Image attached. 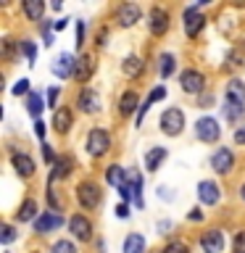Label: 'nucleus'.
<instances>
[{"label": "nucleus", "mask_w": 245, "mask_h": 253, "mask_svg": "<svg viewBox=\"0 0 245 253\" xmlns=\"http://www.w3.org/2000/svg\"><path fill=\"white\" fill-rule=\"evenodd\" d=\"M106 182L114 187H124L126 182H129V171L122 169L119 164H114V166H108V171H106Z\"/></svg>", "instance_id": "4be33fe9"}, {"label": "nucleus", "mask_w": 245, "mask_h": 253, "mask_svg": "<svg viewBox=\"0 0 245 253\" xmlns=\"http://www.w3.org/2000/svg\"><path fill=\"white\" fill-rule=\"evenodd\" d=\"M11 92H13V95H29V79H19Z\"/></svg>", "instance_id": "ea45409f"}, {"label": "nucleus", "mask_w": 245, "mask_h": 253, "mask_svg": "<svg viewBox=\"0 0 245 253\" xmlns=\"http://www.w3.org/2000/svg\"><path fill=\"white\" fill-rule=\"evenodd\" d=\"M243 63H245V55H243L240 50H232V53L227 55V66H229V69H240Z\"/></svg>", "instance_id": "c9c22d12"}, {"label": "nucleus", "mask_w": 245, "mask_h": 253, "mask_svg": "<svg viewBox=\"0 0 245 253\" xmlns=\"http://www.w3.org/2000/svg\"><path fill=\"white\" fill-rule=\"evenodd\" d=\"M232 166H235V153L229 148H216L213 150V156H211V169L216 171V174H227V171H232Z\"/></svg>", "instance_id": "6e6552de"}, {"label": "nucleus", "mask_w": 245, "mask_h": 253, "mask_svg": "<svg viewBox=\"0 0 245 253\" xmlns=\"http://www.w3.org/2000/svg\"><path fill=\"white\" fill-rule=\"evenodd\" d=\"M179 84L187 95H203L205 92V77L198 69H185L179 77Z\"/></svg>", "instance_id": "39448f33"}, {"label": "nucleus", "mask_w": 245, "mask_h": 253, "mask_svg": "<svg viewBox=\"0 0 245 253\" xmlns=\"http://www.w3.org/2000/svg\"><path fill=\"white\" fill-rule=\"evenodd\" d=\"M77 47H79V50L84 47V21L77 24Z\"/></svg>", "instance_id": "79ce46f5"}, {"label": "nucleus", "mask_w": 245, "mask_h": 253, "mask_svg": "<svg viewBox=\"0 0 245 253\" xmlns=\"http://www.w3.org/2000/svg\"><path fill=\"white\" fill-rule=\"evenodd\" d=\"M140 98H137V92L134 90H126V92H122V98H119V114L122 116H129V114H134V111H140Z\"/></svg>", "instance_id": "a211bd4d"}, {"label": "nucleus", "mask_w": 245, "mask_h": 253, "mask_svg": "<svg viewBox=\"0 0 245 253\" xmlns=\"http://www.w3.org/2000/svg\"><path fill=\"white\" fill-rule=\"evenodd\" d=\"M171 74H174V55L163 53L161 55V77L166 79V77H171Z\"/></svg>", "instance_id": "2f4dec72"}, {"label": "nucleus", "mask_w": 245, "mask_h": 253, "mask_svg": "<svg viewBox=\"0 0 245 253\" xmlns=\"http://www.w3.org/2000/svg\"><path fill=\"white\" fill-rule=\"evenodd\" d=\"M74 69H77V58L71 53H61L58 58L53 61V74L58 79H69L74 77Z\"/></svg>", "instance_id": "4468645a"}, {"label": "nucleus", "mask_w": 245, "mask_h": 253, "mask_svg": "<svg viewBox=\"0 0 245 253\" xmlns=\"http://www.w3.org/2000/svg\"><path fill=\"white\" fill-rule=\"evenodd\" d=\"M195 134H198V140H203V142H216L221 137V126H219L216 119L203 116L195 122Z\"/></svg>", "instance_id": "423d86ee"}, {"label": "nucleus", "mask_w": 245, "mask_h": 253, "mask_svg": "<svg viewBox=\"0 0 245 253\" xmlns=\"http://www.w3.org/2000/svg\"><path fill=\"white\" fill-rule=\"evenodd\" d=\"M0 47H3V58H5V61H11L13 55H16V47H19V42H13L11 37H3V42H0Z\"/></svg>", "instance_id": "7c9ffc66"}, {"label": "nucleus", "mask_w": 245, "mask_h": 253, "mask_svg": "<svg viewBox=\"0 0 245 253\" xmlns=\"http://www.w3.org/2000/svg\"><path fill=\"white\" fill-rule=\"evenodd\" d=\"M69 232L77 237V240H92V221L84 216V213H74L69 219Z\"/></svg>", "instance_id": "0eeeda50"}, {"label": "nucleus", "mask_w": 245, "mask_h": 253, "mask_svg": "<svg viewBox=\"0 0 245 253\" xmlns=\"http://www.w3.org/2000/svg\"><path fill=\"white\" fill-rule=\"evenodd\" d=\"M11 164H13V169L19 177H32L35 174V161H32V156L29 153H24V150H11Z\"/></svg>", "instance_id": "9d476101"}, {"label": "nucleus", "mask_w": 245, "mask_h": 253, "mask_svg": "<svg viewBox=\"0 0 245 253\" xmlns=\"http://www.w3.org/2000/svg\"><path fill=\"white\" fill-rule=\"evenodd\" d=\"M108 150H111V134L106 129H100V126L90 129V134H87V153L92 158H100V156H106Z\"/></svg>", "instance_id": "f03ea898"}, {"label": "nucleus", "mask_w": 245, "mask_h": 253, "mask_svg": "<svg viewBox=\"0 0 245 253\" xmlns=\"http://www.w3.org/2000/svg\"><path fill=\"white\" fill-rule=\"evenodd\" d=\"M163 98H166V90H163V87H156V90L145 98V103H148V106H153L156 100H163Z\"/></svg>", "instance_id": "58836bf2"}, {"label": "nucleus", "mask_w": 245, "mask_h": 253, "mask_svg": "<svg viewBox=\"0 0 245 253\" xmlns=\"http://www.w3.org/2000/svg\"><path fill=\"white\" fill-rule=\"evenodd\" d=\"M50 253H77V248H74L71 240H58V243H53Z\"/></svg>", "instance_id": "f704fd0d"}, {"label": "nucleus", "mask_w": 245, "mask_h": 253, "mask_svg": "<svg viewBox=\"0 0 245 253\" xmlns=\"http://www.w3.org/2000/svg\"><path fill=\"white\" fill-rule=\"evenodd\" d=\"M21 11L27 13L29 21H42V16H45V3H42V0H24V3H21Z\"/></svg>", "instance_id": "5701e85b"}, {"label": "nucleus", "mask_w": 245, "mask_h": 253, "mask_svg": "<svg viewBox=\"0 0 245 253\" xmlns=\"http://www.w3.org/2000/svg\"><path fill=\"white\" fill-rule=\"evenodd\" d=\"M45 132H47L45 122H42V119H37V122H35V134H37V137L42 140V142H45Z\"/></svg>", "instance_id": "37998d69"}, {"label": "nucleus", "mask_w": 245, "mask_h": 253, "mask_svg": "<svg viewBox=\"0 0 245 253\" xmlns=\"http://www.w3.org/2000/svg\"><path fill=\"white\" fill-rule=\"evenodd\" d=\"M66 24H69V19L63 16V19H58V21L53 24V29H58V32H61V29H66Z\"/></svg>", "instance_id": "603ef678"}, {"label": "nucleus", "mask_w": 245, "mask_h": 253, "mask_svg": "<svg viewBox=\"0 0 245 253\" xmlns=\"http://www.w3.org/2000/svg\"><path fill=\"white\" fill-rule=\"evenodd\" d=\"M71 174V161L69 158H58V161H55V169H53V174H50V182H55V179H66Z\"/></svg>", "instance_id": "cd10ccee"}, {"label": "nucleus", "mask_w": 245, "mask_h": 253, "mask_svg": "<svg viewBox=\"0 0 245 253\" xmlns=\"http://www.w3.org/2000/svg\"><path fill=\"white\" fill-rule=\"evenodd\" d=\"M106 40H108V29H103V27H100V29H98V35H95V45H100V47H103V45H106Z\"/></svg>", "instance_id": "c03bdc74"}, {"label": "nucleus", "mask_w": 245, "mask_h": 253, "mask_svg": "<svg viewBox=\"0 0 245 253\" xmlns=\"http://www.w3.org/2000/svg\"><path fill=\"white\" fill-rule=\"evenodd\" d=\"M169 11L161 5H153L150 8V13H148V29H150V35H156V37H163L166 32H169Z\"/></svg>", "instance_id": "20e7f679"}, {"label": "nucleus", "mask_w": 245, "mask_h": 253, "mask_svg": "<svg viewBox=\"0 0 245 253\" xmlns=\"http://www.w3.org/2000/svg\"><path fill=\"white\" fill-rule=\"evenodd\" d=\"M124 253H145V237L137 235V232L126 235V240H124Z\"/></svg>", "instance_id": "a878e982"}, {"label": "nucleus", "mask_w": 245, "mask_h": 253, "mask_svg": "<svg viewBox=\"0 0 245 253\" xmlns=\"http://www.w3.org/2000/svg\"><path fill=\"white\" fill-rule=\"evenodd\" d=\"M240 198L245 201V182H243V187H240Z\"/></svg>", "instance_id": "864d4df0"}, {"label": "nucleus", "mask_w": 245, "mask_h": 253, "mask_svg": "<svg viewBox=\"0 0 245 253\" xmlns=\"http://www.w3.org/2000/svg\"><path fill=\"white\" fill-rule=\"evenodd\" d=\"M211 103H213V92H211V95H208V92H203V95H201V103H198V106H201V108H208Z\"/></svg>", "instance_id": "49530a36"}, {"label": "nucleus", "mask_w": 245, "mask_h": 253, "mask_svg": "<svg viewBox=\"0 0 245 253\" xmlns=\"http://www.w3.org/2000/svg\"><path fill=\"white\" fill-rule=\"evenodd\" d=\"M58 227H63V216H61V213L45 211L42 216L35 219V232L37 235H47V232H53V229H58Z\"/></svg>", "instance_id": "ddd939ff"}, {"label": "nucleus", "mask_w": 245, "mask_h": 253, "mask_svg": "<svg viewBox=\"0 0 245 253\" xmlns=\"http://www.w3.org/2000/svg\"><path fill=\"white\" fill-rule=\"evenodd\" d=\"M166 156H169V150H166V148H161V145L150 148L148 153H145V169H148V171H156Z\"/></svg>", "instance_id": "b1692460"}, {"label": "nucleus", "mask_w": 245, "mask_h": 253, "mask_svg": "<svg viewBox=\"0 0 245 253\" xmlns=\"http://www.w3.org/2000/svg\"><path fill=\"white\" fill-rule=\"evenodd\" d=\"M161 253H190V248H187V243H182V240H169L161 248Z\"/></svg>", "instance_id": "c756f323"}, {"label": "nucleus", "mask_w": 245, "mask_h": 253, "mask_svg": "<svg viewBox=\"0 0 245 253\" xmlns=\"http://www.w3.org/2000/svg\"><path fill=\"white\" fill-rule=\"evenodd\" d=\"M47 203L53 206V211H63V201L58 198V193H55L53 182H50V185H47Z\"/></svg>", "instance_id": "473e14b6"}, {"label": "nucleus", "mask_w": 245, "mask_h": 253, "mask_svg": "<svg viewBox=\"0 0 245 253\" xmlns=\"http://www.w3.org/2000/svg\"><path fill=\"white\" fill-rule=\"evenodd\" d=\"M42 156H45V161H47V164H53V161H55V156H53V150H50V145H47V142H42Z\"/></svg>", "instance_id": "de8ad7c7"}, {"label": "nucleus", "mask_w": 245, "mask_h": 253, "mask_svg": "<svg viewBox=\"0 0 245 253\" xmlns=\"http://www.w3.org/2000/svg\"><path fill=\"white\" fill-rule=\"evenodd\" d=\"M19 50L27 55V61H29V66H35V53H37V45L32 42V40H21L19 42Z\"/></svg>", "instance_id": "c85d7f7f"}, {"label": "nucleus", "mask_w": 245, "mask_h": 253, "mask_svg": "<svg viewBox=\"0 0 245 253\" xmlns=\"http://www.w3.org/2000/svg\"><path fill=\"white\" fill-rule=\"evenodd\" d=\"M35 216H37V201L35 198H27V201L21 203V209L16 211V219L19 221H32Z\"/></svg>", "instance_id": "393cba45"}, {"label": "nucleus", "mask_w": 245, "mask_h": 253, "mask_svg": "<svg viewBox=\"0 0 245 253\" xmlns=\"http://www.w3.org/2000/svg\"><path fill=\"white\" fill-rule=\"evenodd\" d=\"M243 114H245L243 106H235V103H227V106H224V116L229 119V122H237Z\"/></svg>", "instance_id": "72a5a7b5"}, {"label": "nucleus", "mask_w": 245, "mask_h": 253, "mask_svg": "<svg viewBox=\"0 0 245 253\" xmlns=\"http://www.w3.org/2000/svg\"><path fill=\"white\" fill-rule=\"evenodd\" d=\"M140 5L137 3H122L116 8V21H119V27H132V24H137L140 21Z\"/></svg>", "instance_id": "9b49d317"}, {"label": "nucleus", "mask_w": 245, "mask_h": 253, "mask_svg": "<svg viewBox=\"0 0 245 253\" xmlns=\"http://www.w3.org/2000/svg\"><path fill=\"white\" fill-rule=\"evenodd\" d=\"M122 71H124L126 79H137L142 71H145V63H142V58H137V55H126L122 61Z\"/></svg>", "instance_id": "6ab92c4d"}, {"label": "nucleus", "mask_w": 245, "mask_h": 253, "mask_svg": "<svg viewBox=\"0 0 245 253\" xmlns=\"http://www.w3.org/2000/svg\"><path fill=\"white\" fill-rule=\"evenodd\" d=\"M42 108H45L42 95H40V92H29V95H27V111L35 116V122L40 119V114H42Z\"/></svg>", "instance_id": "bb28decb"}, {"label": "nucleus", "mask_w": 245, "mask_h": 253, "mask_svg": "<svg viewBox=\"0 0 245 253\" xmlns=\"http://www.w3.org/2000/svg\"><path fill=\"white\" fill-rule=\"evenodd\" d=\"M0 240H3L5 245H8V243H13V240H16V229H13L11 224H3V232H0Z\"/></svg>", "instance_id": "e433bc0d"}, {"label": "nucleus", "mask_w": 245, "mask_h": 253, "mask_svg": "<svg viewBox=\"0 0 245 253\" xmlns=\"http://www.w3.org/2000/svg\"><path fill=\"white\" fill-rule=\"evenodd\" d=\"M116 216H119V219H126V216H129V203H122V206H119V209H116Z\"/></svg>", "instance_id": "09e8293b"}, {"label": "nucleus", "mask_w": 245, "mask_h": 253, "mask_svg": "<svg viewBox=\"0 0 245 253\" xmlns=\"http://www.w3.org/2000/svg\"><path fill=\"white\" fill-rule=\"evenodd\" d=\"M71 124H74V116H71V111L63 106V108H58L53 114V126H55V132H61V134H66L69 129H71Z\"/></svg>", "instance_id": "aec40b11"}, {"label": "nucleus", "mask_w": 245, "mask_h": 253, "mask_svg": "<svg viewBox=\"0 0 245 253\" xmlns=\"http://www.w3.org/2000/svg\"><path fill=\"white\" fill-rule=\"evenodd\" d=\"M182 129H185V114L179 108H166L161 114V132L169 137H177Z\"/></svg>", "instance_id": "7ed1b4c3"}, {"label": "nucleus", "mask_w": 245, "mask_h": 253, "mask_svg": "<svg viewBox=\"0 0 245 253\" xmlns=\"http://www.w3.org/2000/svg\"><path fill=\"white\" fill-rule=\"evenodd\" d=\"M77 106L84 111V114H98L100 111V95L92 90V87H82L77 95Z\"/></svg>", "instance_id": "1a4fd4ad"}, {"label": "nucleus", "mask_w": 245, "mask_h": 253, "mask_svg": "<svg viewBox=\"0 0 245 253\" xmlns=\"http://www.w3.org/2000/svg\"><path fill=\"white\" fill-rule=\"evenodd\" d=\"M92 71H95V58L92 55H79L77 58V69H74V79L79 84H87L90 82V77H92Z\"/></svg>", "instance_id": "dca6fc26"}, {"label": "nucleus", "mask_w": 245, "mask_h": 253, "mask_svg": "<svg viewBox=\"0 0 245 253\" xmlns=\"http://www.w3.org/2000/svg\"><path fill=\"white\" fill-rule=\"evenodd\" d=\"M232 251H235V253H245V229H243V232H237V235H235Z\"/></svg>", "instance_id": "4c0bfd02"}, {"label": "nucleus", "mask_w": 245, "mask_h": 253, "mask_svg": "<svg viewBox=\"0 0 245 253\" xmlns=\"http://www.w3.org/2000/svg\"><path fill=\"white\" fill-rule=\"evenodd\" d=\"M198 198H201V203H205V206H216L219 198H221L219 185L211 179H203L201 185H198Z\"/></svg>", "instance_id": "f3484780"}, {"label": "nucleus", "mask_w": 245, "mask_h": 253, "mask_svg": "<svg viewBox=\"0 0 245 253\" xmlns=\"http://www.w3.org/2000/svg\"><path fill=\"white\" fill-rule=\"evenodd\" d=\"M201 248L203 253H221L224 251V235L221 229H208V232L201 235Z\"/></svg>", "instance_id": "2eb2a0df"}, {"label": "nucleus", "mask_w": 245, "mask_h": 253, "mask_svg": "<svg viewBox=\"0 0 245 253\" xmlns=\"http://www.w3.org/2000/svg\"><path fill=\"white\" fill-rule=\"evenodd\" d=\"M77 201L82 209L87 211H92V209H98L100 201H103V190L98 187V182H92V179H82L77 185Z\"/></svg>", "instance_id": "f257e3e1"}, {"label": "nucleus", "mask_w": 245, "mask_h": 253, "mask_svg": "<svg viewBox=\"0 0 245 253\" xmlns=\"http://www.w3.org/2000/svg\"><path fill=\"white\" fill-rule=\"evenodd\" d=\"M166 229H171V221H158V232H161V235H166Z\"/></svg>", "instance_id": "3c124183"}, {"label": "nucleus", "mask_w": 245, "mask_h": 253, "mask_svg": "<svg viewBox=\"0 0 245 253\" xmlns=\"http://www.w3.org/2000/svg\"><path fill=\"white\" fill-rule=\"evenodd\" d=\"M227 103H235V106L245 108V84L240 79H232V82L227 84Z\"/></svg>", "instance_id": "412c9836"}, {"label": "nucleus", "mask_w": 245, "mask_h": 253, "mask_svg": "<svg viewBox=\"0 0 245 253\" xmlns=\"http://www.w3.org/2000/svg\"><path fill=\"white\" fill-rule=\"evenodd\" d=\"M235 142H237V145H245V124L235 129Z\"/></svg>", "instance_id": "a18cd8bd"}, {"label": "nucleus", "mask_w": 245, "mask_h": 253, "mask_svg": "<svg viewBox=\"0 0 245 253\" xmlns=\"http://www.w3.org/2000/svg\"><path fill=\"white\" fill-rule=\"evenodd\" d=\"M187 219H193V221H203V211H198V209H193L187 213Z\"/></svg>", "instance_id": "8fccbe9b"}, {"label": "nucleus", "mask_w": 245, "mask_h": 253, "mask_svg": "<svg viewBox=\"0 0 245 253\" xmlns=\"http://www.w3.org/2000/svg\"><path fill=\"white\" fill-rule=\"evenodd\" d=\"M58 92H61V87H50V90H47V106H50V108L58 106V103H55V100H58ZM55 111H58V108H55Z\"/></svg>", "instance_id": "a19ab883"}, {"label": "nucleus", "mask_w": 245, "mask_h": 253, "mask_svg": "<svg viewBox=\"0 0 245 253\" xmlns=\"http://www.w3.org/2000/svg\"><path fill=\"white\" fill-rule=\"evenodd\" d=\"M203 27H205V16L198 13V5L185 8V32H187V37H198Z\"/></svg>", "instance_id": "f8f14e48"}]
</instances>
